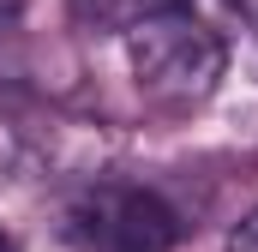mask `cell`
<instances>
[{
	"label": "cell",
	"instance_id": "5",
	"mask_svg": "<svg viewBox=\"0 0 258 252\" xmlns=\"http://www.w3.org/2000/svg\"><path fill=\"white\" fill-rule=\"evenodd\" d=\"M18 12H24V0H0V42L12 36V24H18Z\"/></svg>",
	"mask_w": 258,
	"mask_h": 252
},
{
	"label": "cell",
	"instance_id": "3",
	"mask_svg": "<svg viewBox=\"0 0 258 252\" xmlns=\"http://www.w3.org/2000/svg\"><path fill=\"white\" fill-rule=\"evenodd\" d=\"M150 12H156V0H72V18L84 30H132Z\"/></svg>",
	"mask_w": 258,
	"mask_h": 252
},
{
	"label": "cell",
	"instance_id": "2",
	"mask_svg": "<svg viewBox=\"0 0 258 252\" xmlns=\"http://www.w3.org/2000/svg\"><path fill=\"white\" fill-rule=\"evenodd\" d=\"M72 240L84 252H174L180 240V216L162 192L150 186H90L72 210Z\"/></svg>",
	"mask_w": 258,
	"mask_h": 252
},
{
	"label": "cell",
	"instance_id": "1",
	"mask_svg": "<svg viewBox=\"0 0 258 252\" xmlns=\"http://www.w3.org/2000/svg\"><path fill=\"white\" fill-rule=\"evenodd\" d=\"M126 60H132L144 102H156L168 114H186L198 102H210V90L222 84L228 42L186 12H150L126 30Z\"/></svg>",
	"mask_w": 258,
	"mask_h": 252
},
{
	"label": "cell",
	"instance_id": "6",
	"mask_svg": "<svg viewBox=\"0 0 258 252\" xmlns=\"http://www.w3.org/2000/svg\"><path fill=\"white\" fill-rule=\"evenodd\" d=\"M0 252H18V240H12V234H6V228H0Z\"/></svg>",
	"mask_w": 258,
	"mask_h": 252
},
{
	"label": "cell",
	"instance_id": "4",
	"mask_svg": "<svg viewBox=\"0 0 258 252\" xmlns=\"http://www.w3.org/2000/svg\"><path fill=\"white\" fill-rule=\"evenodd\" d=\"M228 252H258V204L228 228Z\"/></svg>",
	"mask_w": 258,
	"mask_h": 252
}]
</instances>
